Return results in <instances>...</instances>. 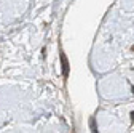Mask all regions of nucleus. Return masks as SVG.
Here are the masks:
<instances>
[{"label":"nucleus","instance_id":"1","mask_svg":"<svg viewBox=\"0 0 134 133\" xmlns=\"http://www.w3.org/2000/svg\"><path fill=\"white\" fill-rule=\"evenodd\" d=\"M59 58H61V68H62V75L64 79L69 77V59H67L64 52H59Z\"/></svg>","mask_w":134,"mask_h":133},{"label":"nucleus","instance_id":"2","mask_svg":"<svg viewBox=\"0 0 134 133\" xmlns=\"http://www.w3.org/2000/svg\"><path fill=\"white\" fill-rule=\"evenodd\" d=\"M90 125H91V130H93V131H97V127H96V122H94V119H91Z\"/></svg>","mask_w":134,"mask_h":133},{"label":"nucleus","instance_id":"3","mask_svg":"<svg viewBox=\"0 0 134 133\" xmlns=\"http://www.w3.org/2000/svg\"><path fill=\"white\" fill-rule=\"evenodd\" d=\"M131 120H134V112H131Z\"/></svg>","mask_w":134,"mask_h":133},{"label":"nucleus","instance_id":"4","mask_svg":"<svg viewBox=\"0 0 134 133\" xmlns=\"http://www.w3.org/2000/svg\"><path fill=\"white\" fill-rule=\"evenodd\" d=\"M132 52H134V45H132Z\"/></svg>","mask_w":134,"mask_h":133}]
</instances>
